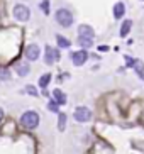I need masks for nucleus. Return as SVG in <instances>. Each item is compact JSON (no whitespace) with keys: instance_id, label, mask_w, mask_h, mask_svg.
Returning <instances> with one entry per match:
<instances>
[{"instance_id":"obj_2","label":"nucleus","mask_w":144,"mask_h":154,"mask_svg":"<svg viewBox=\"0 0 144 154\" xmlns=\"http://www.w3.org/2000/svg\"><path fill=\"white\" fill-rule=\"evenodd\" d=\"M56 22L61 26V27H70L73 24V14L68 9H59L56 12Z\"/></svg>"},{"instance_id":"obj_8","label":"nucleus","mask_w":144,"mask_h":154,"mask_svg":"<svg viewBox=\"0 0 144 154\" xmlns=\"http://www.w3.org/2000/svg\"><path fill=\"white\" fill-rule=\"evenodd\" d=\"M132 68H134V71L137 73L141 76V80L144 82V63L141 61V59H132V64H131Z\"/></svg>"},{"instance_id":"obj_15","label":"nucleus","mask_w":144,"mask_h":154,"mask_svg":"<svg viewBox=\"0 0 144 154\" xmlns=\"http://www.w3.org/2000/svg\"><path fill=\"white\" fill-rule=\"evenodd\" d=\"M49 82H51V75L46 73V75H42V76L39 78V86L41 88H46V86L49 85Z\"/></svg>"},{"instance_id":"obj_18","label":"nucleus","mask_w":144,"mask_h":154,"mask_svg":"<svg viewBox=\"0 0 144 154\" xmlns=\"http://www.w3.org/2000/svg\"><path fill=\"white\" fill-rule=\"evenodd\" d=\"M10 78V71L7 68H0V80H9Z\"/></svg>"},{"instance_id":"obj_3","label":"nucleus","mask_w":144,"mask_h":154,"mask_svg":"<svg viewBox=\"0 0 144 154\" xmlns=\"http://www.w3.org/2000/svg\"><path fill=\"white\" fill-rule=\"evenodd\" d=\"M73 117H75V120L80 124H85L88 122L92 119V110L86 109V107H78L77 110H75V113H73Z\"/></svg>"},{"instance_id":"obj_4","label":"nucleus","mask_w":144,"mask_h":154,"mask_svg":"<svg viewBox=\"0 0 144 154\" xmlns=\"http://www.w3.org/2000/svg\"><path fill=\"white\" fill-rule=\"evenodd\" d=\"M14 17L17 19V20H20V22H26V20H29V17H31V10L27 9L26 5H15V9H14Z\"/></svg>"},{"instance_id":"obj_20","label":"nucleus","mask_w":144,"mask_h":154,"mask_svg":"<svg viewBox=\"0 0 144 154\" xmlns=\"http://www.w3.org/2000/svg\"><path fill=\"white\" fill-rule=\"evenodd\" d=\"M48 109L51 110V112H58V103H56V102H49V103H48Z\"/></svg>"},{"instance_id":"obj_22","label":"nucleus","mask_w":144,"mask_h":154,"mask_svg":"<svg viewBox=\"0 0 144 154\" xmlns=\"http://www.w3.org/2000/svg\"><path fill=\"white\" fill-rule=\"evenodd\" d=\"M2 119H4V110L0 109V122H2Z\"/></svg>"},{"instance_id":"obj_5","label":"nucleus","mask_w":144,"mask_h":154,"mask_svg":"<svg viewBox=\"0 0 144 154\" xmlns=\"http://www.w3.org/2000/svg\"><path fill=\"white\" fill-rule=\"evenodd\" d=\"M58 59H59V51L53 49L51 46H46V56H44L46 64H53L54 61H58Z\"/></svg>"},{"instance_id":"obj_7","label":"nucleus","mask_w":144,"mask_h":154,"mask_svg":"<svg viewBox=\"0 0 144 154\" xmlns=\"http://www.w3.org/2000/svg\"><path fill=\"white\" fill-rule=\"evenodd\" d=\"M39 46L37 44H29L26 48V58L31 59V61H36L37 58H39Z\"/></svg>"},{"instance_id":"obj_17","label":"nucleus","mask_w":144,"mask_h":154,"mask_svg":"<svg viewBox=\"0 0 144 154\" xmlns=\"http://www.w3.org/2000/svg\"><path fill=\"white\" fill-rule=\"evenodd\" d=\"M64 127H66V113H59L58 129H59V131H64Z\"/></svg>"},{"instance_id":"obj_13","label":"nucleus","mask_w":144,"mask_h":154,"mask_svg":"<svg viewBox=\"0 0 144 154\" xmlns=\"http://www.w3.org/2000/svg\"><path fill=\"white\" fill-rule=\"evenodd\" d=\"M78 44H80L81 48H92V46H93V37L78 36Z\"/></svg>"},{"instance_id":"obj_21","label":"nucleus","mask_w":144,"mask_h":154,"mask_svg":"<svg viewBox=\"0 0 144 154\" xmlns=\"http://www.w3.org/2000/svg\"><path fill=\"white\" fill-rule=\"evenodd\" d=\"M41 9L48 14V10H49V2H48V0H46V2H42V4H41Z\"/></svg>"},{"instance_id":"obj_12","label":"nucleus","mask_w":144,"mask_h":154,"mask_svg":"<svg viewBox=\"0 0 144 154\" xmlns=\"http://www.w3.org/2000/svg\"><path fill=\"white\" fill-rule=\"evenodd\" d=\"M15 71H17V75H20V76H26V75H29V64L27 63H17L15 64Z\"/></svg>"},{"instance_id":"obj_11","label":"nucleus","mask_w":144,"mask_h":154,"mask_svg":"<svg viewBox=\"0 0 144 154\" xmlns=\"http://www.w3.org/2000/svg\"><path fill=\"white\" fill-rule=\"evenodd\" d=\"M53 97H54V102L58 105H64L66 103V95H64L61 90H54L53 91Z\"/></svg>"},{"instance_id":"obj_6","label":"nucleus","mask_w":144,"mask_h":154,"mask_svg":"<svg viewBox=\"0 0 144 154\" xmlns=\"http://www.w3.org/2000/svg\"><path fill=\"white\" fill-rule=\"evenodd\" d=\"M86 59H88V53H86V51H77V53H73V54H71V61H73L75 66H81V64H85Z\"/></svg>"},{"instance_id":"obj_16","label":"nucleus","mask_w":144,"mask_h":154,"mask_svg":"<svg viewBox=\"0 0 144 154\" xmlns=\"http://www.w3.org/2000/svg\"><path fill=\"white\" fill-rule=\"evenodd\" d=\"M56 39H58V46H59V48H70V44H71V42L68 41L66 37H63V36H56Z\"/></svg>"},{"instance_id":"obj_9","label":"nucleus","mask_w":144,"mask_h":154,"mask_svg":"<svg viewBox=\"0 0 144 154\" xmlns=\"http://www.w3.org/2000/svg\"><path fill=\"white\" fill-rule=\"evenodd\" d=\"M126 14V5L122 4V2H117V4L114 5V17L115 19H122V15Z\"/></svg>"},{"instance_id":"obj_19","label":"nucleus","mask_w":144,"mask_h":154,"mask_svg":"<svg viewBox=\"0 0 144 154\" xmlns=\"http://www.w3.org/2000/svg\"><path fill=\"white\" fill-rule=\"evenodd\" d=\"M26 91L29 93V95H32V97H37V90L34 88L32 85H29V86H26Z\"/></svg>"},{"instance_id":"obj_1","label":"nucleus","mask_w":144,"mask_h":154,"mask_svg":"<svg viewBox=\"0 0 144 154\" xmlns=\"http://www.w3.org/2000/svg\"><path fill=\"white\" fill-rule=\"evenodd\" d=\"M20 124H22L26 129H36V127L39 125V115H37L36 112L29 110V112H26L22 117H20Z\"/></svg>"},{"instance_id":"obj_10","label":"nucleus","mask_w":144,"mask_h":154,"mask_svg":"<svg viewBox=\"0 0 144 154\" xmlns=\"http://www.w3.org/2000/svg\"><path fill=\"white\" fill-rule=\"evenodd\" d=\"M78 36L93 37V36H95V32H93V29H92L90 26H86V24H83V26H80V27H78Z\"/></svg>"},{"instance_id":"obj_14","label":"nucleus","mask_w":144,"mask_h":154,"mask_svg":"<svg viewBox=\"0 0 144 154\" xmlns=\"http://www.w3.org/2000/svg\"><path fill=\"white\" fill-rule=\"evenodd\" d=\"M131 27H132V20H124L122 22V27H121V37H126L129 32H131Z\"/></svg>"}]
</instances>
